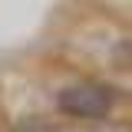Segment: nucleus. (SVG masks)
Listing matches in <instances>:
<instances>
[{
	"label": "nucleus",
	"instance_id": "f257e3e1",
	"mask_svg": "<svg viewBox=\"0 0 132 132\" xmlns=\"http://www.w3.org/2000/svg\"><path fill=\"white\" fill-rule=\"evenodd\" d=\"M112 106H116V89L99 79H79L56 93V109L69 119L99 122L112 112Z\"/></svg>",
	"mask_w": 132,
	"mask_h": 132
}]
</instances>
